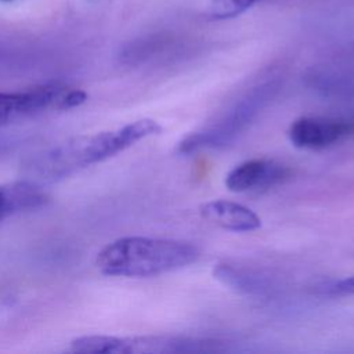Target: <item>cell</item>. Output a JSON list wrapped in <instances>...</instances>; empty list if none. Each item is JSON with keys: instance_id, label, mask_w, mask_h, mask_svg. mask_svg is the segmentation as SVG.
Listing matches in <instances>:
<instances>
[{"instance_id": "3957f363", "label": "cell", "mask_w": 354, "mask_h": 354, "mask_svg": "<svg viewBox=\"0 0 354 354\" xmlns=\"http://www.w3.org/2000/svg\"><path fill=\"white\" fill-rule=\"evenodd\" d=\"M278 88L279 83L275 79L256 84L217 122L184 137L177 145V152L181 155H189L201 149H218L230 145L267 106Z\"/></svg>"}, {"instance_id": "8fae6325", "label": "cell", "mask_w": 354, "mask_h": 354, "mask_svg": "<svg viewBox=\"0 0 354 354\" xmlns=\"http://www.w3.org/2000/svg\"><path fill=\"white\" fill-rule=\"evenodd\" d=\"M322 290L333 296H354V275L329 282L322 286Z\"/></svg>"}, {"instance_id": "5b68a950", "label": "cell", "mask_w": 354, "mask_h": 354, "mask_svg": "<svg viewBox=\"0 0 354 354\" xmlns=\"http://www.w3.org/2000/svg\"><path fill=\"white\" fill-rule=\"evenodd\" d=\"M354 134V120L348 118L303 116L292 122L289 141L300 149H324Z\"/></svg>"}, {"instance_id": "52a82bcc", "label": "cell", "mask_w": 354, "mask_h": 354, "mask_svg": "<svg viewBox=\"0 0 354 354\" xmlns=\"http://www.w3.org/2000/svg\"><path fill=\"white\" fill-rule=\"evenodd\" d=\"M201 216L209 223L232 232H250L261 227V218L250 207L225 199L201 205Z\"/></svg>"}, {"instance_id": "30bf717a", "label": "cell", "mask_w": 354, "mask_h": 354, "mask_svg": "<svg viewBox=\"0 0 354 354\" xmlns=\"http://www.w3.org/2000/svg\"><path fill=\"white\" fill-rule=\"evenodd\" d=\"M259 0H212L207 15L213 19L234 18L249 10Z\"/></svg>"}, {"instance_id": "9c48e42d", "label": "cell", "mask_w": 354, "mask_h": 354, "mask_svg": "<svg viewBox=\"0 0 354 354\" xmlns=\"http://www.w3.org/2000/svg\"><path fill=\"white\" fill-rule=\"evenodd\" d=\"M213 277L230 289L245 296H268L272 290V285L263 274L234 266L228 263H220L213 267Z\"/></svg>"}, {"instance_id": "ba28073f", "label": "cell", "mask_w": 354, "mask_h": 354, "mask_svg": "<svg viewBox=\"0 0 354 354\" xmlns=\"http://www.w3.org/2000/svg\"><path fill=\"white\" fill-rule=\"evenodd\" d=\"M48 199L41 184L26 178L0 184V223L15 214L36 210Z\"/></svg>"}, {"instance_id": "8992f818", "label": "cell", "mask_w": 354, "mask_h": 354, "mask_svg": "<svg viewBox=\"0 0 354 354\" xmlns=\"http://www.w3.org/2000/svg\"><path fill=\"white\" fill-rule=\"evenodd\" d=\"M289 176V169L268 159H250L235 166L225 176L231 192H248L272 187Z\"/></svg>"}, {"instance_id": "6da1fadb", "label": "cell", "mask_w": 354, "mask_h": 354, "mask_svg": "<svg viewBox=\"0 0 354 354\" xmlns=\"http://www.w3.org/2000/svg\"><path fill=\"white\" fill-rule=\"evenodd\" d=\"M160 133L162 126L156 120L144 118L116 130L72 137L35 153L25 163L24 176L26 180L41 185L53 183L104 162L138 141Z\"/></svg>"}, {"instance_id": "7a4b0ae2", "label": "cell", "mask_w": 354, "mask_h": 354, "mask_svg": "<svg viewBox=\"0 0 354 354\" xmlns=\"http://www.w3.org/2000/svg\"><path fill=\"white\" fill-rule=\"evenodd\" d=\"M198 257V248L185 241L124 236L104 246L95 266L109 277L145 278L184 268Z\"/></svg>"}, {"instance_id": "277c9868", "label": "cell", "mask_w": 354, "mask_h": 354, "mask_svg": "<svg viewBox=\"0 0 354 354\" xmlns=\"http://www.w3.org/2000/svg\"><path fill=\"white\" fill-rule=\"evenodd\" d=\"M87 100L83 90L51 83L26 90L0 93V126L50 111H65Z\"/></svg>"}, {"instance_id": "7c38bea8", "label": "cell", "mask_w": 354, "mask_h": 354, "mask_svg": "<svg viewBox=\"0 0 354 354\" xmlns=\"http://www.w3.org/2000/svg\"><path fill=\"white\" fill-rule=\"evenodd\" d=\"M1 1H12V0H1Z\"/></svg>"}]
</instances>
